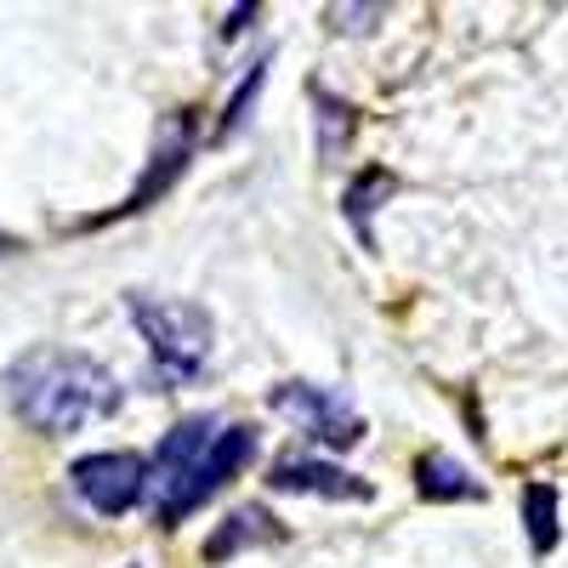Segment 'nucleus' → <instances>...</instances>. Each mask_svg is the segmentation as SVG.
Instances as JSON below:
<instances>
[{
	"mask_svg": "<svg viewBox=\"0 0 568 568\" xmlns=\"http://www.w3.org/2000/svg\"><path fill=\"white\" fill-rule=\"evenodd\" d=\"M216 415H187V420H176L171 433H165V444L154 449V466H149V478H142V500H149L154 511H165L171 500H176V489L187 484V471L200 466V455L216 444Z\"/></svg>",
	"mask_w": 568,
	"mask_h": 568,
	"instance_id": "39448f33",
	"label": "nucleus"
},
{
	"mask_svg": "<svg viewBox=\"0 0 568 568\" xmlns=\"http://www.w3.org/2000/svg\"><path fill=\"white\" fill-rule=\"evenodd\" d=\"M262 85H267V58L240 80V91H233V98H227V114H222V136H233V131H240L245 125V114H251V103L262 98Z\"/></svg>",
	"mask_w": 568,
	"mask_h": 568,
	"instance_id": "4468645a",
	"label": "nucleus"
},
{
	"mask_svg": "<svg viewBox=\"0 0 568 568\" xmlns=\"http://www.w3.org/2000/svg\"><path fill=\"white\" fill-rule=\"evenodd\" d=\"M524 529H529V546L535 551H551L557 546V489L551 484H529L524 489Z\"/></svg>",
	"mask_w": 568,
	"mask_h": 568,
	"instance_id": "f8f14e48",
	"label": "nucleus"
},
{
	"mask_svg": "<svg viewBox=\"0 0 568 568\" xmlns=\"http://www.w3.org/2000/svg\"><path fill=\"white\" fill-rule=\"evenodd\" d=\"M69 478L80 489V500L91 511H103V517H120L142 500V478H149V466H142L136 455L125 449H103V455H80L69 466Z\"/></svg>",
	"mask_w": 568,
	"mask_h": 568,
	"instance_id": "423d86ee",
	"label": "nucleus"
},
{
	"mask_svg": "<svg viewBox=\"0 0 568 568\" xmlns=\"http://www.w3.org/2000/svg\"><path fill=\"white\" fill-rule=\"evenodd\" d=\"M131 318L142 329L149 353L176 369V375H200V364L211 358L216 324L200 302H154V296H131Z\"/></svg>",
	"mask_w": 568,
	"mask_h": 568,
	"instance_id": "f03ea898",
	"label": "nucleus"
},
{
	"mask_svg": "<svg viewBox=\"0 0 568 568\" xmlns=\"http://www.w3.org/2000/svg\"><path fill=\"white\" fill-rule=\"evenodd\" d=\"M7 404L34 426V433H80V426L103 420L120 409V387L114 375L85 358V353H69V347H34L23 353L12 369H7Z\"/></svg>",
	"mask_w": 568,
	"mask_h": 568,
	"instance_id": "f257e3e1",
	"label": "nucleus"
},
{
	"mask_svg": "<svg viewBox=\"0 0 568 568\" xmlns=\"http://www.w3.org/2000/svg\"><path fill=\"white\" fill-rule=\"evenodd\" d=\"M267 540H278L273 517H267L262 506H240V511H227V524L205 540V557H211V562H222V557H233L240 546H267Z\"/></svg>",
	"mask_w": 568,
	"mask_h": 568,
	"instance_id": "9d476101",
	"label": "nucleus"
},
{
	"mask_svg": "<svg viewBox=\"0 0 568 568\" xmlns=\"http://www.w3.org/2000/svg\"><path fill=\"white\" fill-rule=\"evenodd\" d=\"M267 484L284 495H324V500H369L375 495L364 478H353V471L329 466V460H313V455H284Z\"/></svg>",
	"mask_w": 568,
	"mask_h": 568,
	"instance_id": "0eeeda50",
	"label": "nucleus"
},
{
	"mask_svg": "<svg viewBox=\"0 0 568 568\" xmlns=\"http://www.w3.org/2000/svg\"><path fill=\"white\" fill-rule=\"evenodd\" d=\"M256 460V433H251V426H222V433H216V444L200 455V466L194 471H187V484L176 489V500L165 506V511H154L160 517V524L171 529V524H182V517L187 511H200L211 495H222L233 478H240V471Z\"/></svg>",
	"mask_w": 568,
	"mask_h": 568,
	"instance_id": "20e7f679",
	"label": "nucleus"
},
{
	"mask_svg": "<svg viewBox=\"0 0 568 568\" xmlns=\"http://www.w3.org/2000/svg\"><path fill=\"white\" fill-rule=\"evenodd\" d=\"M273 409L291 415L307 438H318L324 449H353L364 438V415L353 409L347 393H329V387H313V382H284L273 387Z\"/></svg>",
	"mask_w": 568,
	"mask_h": 568,
	"instance_id": "7ed1b4c3",
	"label": "nucleus"
},
{
	"mask_svg": "<svg viewBox=\"0 0 568 568\" xmlns=\"http://www.w3.org/2000/svg\"><path fill=\"white\" fill-rule=\"evenodd\" d=\"M393 171H382V165H369L353 187H347V200H342V211H347V222L358 227V240L364 245H375V233H369V211H375V200H382V194H393Z\"/></svg>",
	"mask_w": 568,
	"mask_h": 568,
	"instance_id": "9b49d317",
	"label": "nucleus"
},
{
	"mask_svg": "<svg viewBox=\"0 0 568 568\" xmlns=\"http://www.w3.org/2000/svg\"><path fill=\"white\" fill-rule=\"evenodd\" d=\"M182 165H187V120L176 114L171 125H160V142H154V160H149V176L136 182V194L120 205V211H149L165 187L182 176Z\"/></svg>",
	"mask_w": 568,
	"mask_h": 568,
	"instance_id": "6e6552de",
	"label": "nucleus"
},
{
	"mask_svg": "<svg viewBox=\"0 0 568 568\" xmlns=\"http://www.w3.org/2000/svg\"><path fill=\"white\" fill-rule=\"evenodd\" d=\"M415 489L426 500H478L484 495V484L466 478V466L449 460V455H420L415 460Z\"/></svg>",
	"mask_w": 568,
	"mask_h": 568,
	"instance_id": "1a4fd4ad",
	"label": "nucleus"
},
{
	"mask_svg": "<svg viewBox=\"0 0 568 568\" xmlns=\"http://www.w3.org/2000/svg\"><path fill=\"white\" fill-rule=\"evenodd\" d=\"M313 103H318V154L324 160H336L342 154V136L353 131V109L342 103V98H329V91H313Z\"/></svg>",
	"mask_w": 568,
	"mask_h": 568,
	"instance_id": "ddd939ff",
	"label": "nucleus"
},
{
	"mask_svg": "<svg viewBox=\"0 0 568 568\" xmlns=\"http://www.w3.org/2000/svg\"><path fill=\"white\" fill-rule=\"evenodd\" d=\"M251 18H256V7H240V12H233V18H227V34H240V29H245Z\"/></svg>",
	"mask_w": 568,
	"mask_h": 568,
	"instance_id": "2eb2a0df",
	"label": "nucleus"
}]
</instances>
